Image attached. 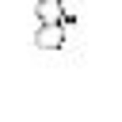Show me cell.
<instances>
[{"label": "cell", "instance_id": "6da1fadb", "mask_svg": "<svg viewBox=\"0 0 122 122\" xmlns=\"http://www.w3.org/2000/svg\"><path fill=\"white\" fill-rule=\"evenodd\" d=\"M65 23H38V30H34V46L38 50H61L65 46Z\"/></svg>", "mask_w": 122, "mask_h": 122}, {"label": "cell", "instance_id": "7a4b0ae2", "mask_svg": "<svg viewBox=\"0 0 122 122\" xmlns=\"http://www.w3.org/2000/svg\"><path fill=\"white\" fill-rule=\"evenodd\" d=\"M65 0H34V19L38 23H65Z\"/></svg>", "mask_w": 122, "mask_h": 122}]
</instances>
